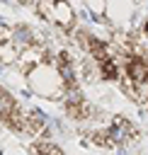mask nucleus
<instances>
[{"mask_svg":"<svg viewBox=\"0 0 148 155\" xmlns=\"http://www.w3.org/2000/svg\"><path fill=\"white\" fill-rule=\"evenodd\" d=\"M27 87L34 94H39L44 99H51V102L63 99V94H66L63 78H61V73H58V68L53 63H39V65H34L27 73Z\"/></svg>","mask_w":148,"mask_h":155,"instance_id":"f257e3e1","label":"nucleus"},{"mask_svg":"<svg viewBox=\"0 0 148 155\" xmlns=\"http://www.w3.org/2000/svg\"><path fill=\"white\" fill-rule=\"evenodd\" d=\"M51 22H53L61 31H70V29L75 27V7L70 5V0H53Z\"/></svg>","mask_w":148,"mask_h":155,"instance_id":"f03ea898","label":"nucleus"},{"mask_svg":"<svg viewBox=\"0 0 148 155\" xmlns=\"http://www.w3.org/2000/svg\"><path fill=\"white\" fill-rule=\"evenodd\" d=\"M19 56V48L12 44V41H0V63L5 65H12Z\"/></svg>","mask_w":148,"mask_h":155,"instance_id":"7ed1b4c3","label":"nucleus"},{"mask_svg":"<svg viewBox=\"0 0 148 155\" xmlns=\"http://www.w3.org/2000/svg\"><path fill=\"white\" fill-rule=\"evenodd\" d=\"M85 7L95 19H104L107 17V0H85Z\"/></svg>","mask_w":148,"mask_h":155,"instance_id":"20e7f679","label":"nucleus"},{"mask_svg":"<svg viewBox=\"0 0 148 155\" xmlns=\"http://www.w3.org/2000/svg\"><path fill=\"white\" fill-rule=\"evenodd\" d=\"M15 104H17V102H15V97H12V94H10V92L0 85V121L5 119V114H7Z\"/></svg>","mask_w":148,"mask_h":155,"instance_id":"39448f33","label":"nucleus"},{"mask_svg":"<svg viewBox=\"0 0 148 155\" xmlns=\"http://www.w3.org/2000/svg\"><path fill=\"white\" fill-rule=\"evenodd\" d=\"M19 2H32V0H19Z\"/></svg>","mask_w":148,"mask_h":155,"instance_id":"423d86ee","label":"nucleus"}]
</instances>
